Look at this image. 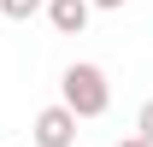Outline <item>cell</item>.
Wrapping results in <instances>:
<instances>
[{"label":"cell","instance_id":"52a82bcc","mask_svg":"<svg viewBox=\"0 0 153 147\" xmlns=\"http://www.w3.org/2000/svg\"><path fill=\"white\" fill-rule=\"evenodd\" d=\"M118 147H147V141H135V135H130V141H118Z\"/></svg>","mask_w":153,"mask_h":147},{"label":"cell","instance_id":"8992f818","mask_svg":"<svg viewBox=\"0 0 153 147\" xmlns=\"http://www.w3.org/2000/svg\"><path fill=\"white\" fill-rule=\"evenodd\" d=\"M124 0H88V12H118Z\"/></svg>","mask_w":153,"mask_h":147},{"label":"cell","instance_id":"5b68a950","mask_svg":"<svg viewBox=\"0 0 153 147\" xmlns=\"http://www.w3.org/2000/svg\"><path fill=\"white\" fill-rule=\"evenodd\" d=\"M135 141H147V147H153V100L135 112Z\"/></svg>","mask_w":153,"mask_h":147},{"label":"cell","instance_id":"3957f363","mask_svg":"<svg viewBox=\"0 0 153 147\" xmlns=\"http://www.w3.org/2000/svg\"><path fill=\"white\" fill-rule=\"evenodd\" d=\"M88 18H94V12H88V0H47V24H53L59 36H82Z\"/></svg>","mask_w":153,"mask_h":147},{"label":"cell","instance_id":"6da1fadb","mask_svg":"<svg viewBox=\"0 0 153 147\" xmlns=\"http://www.w3.org/2000/svg\"><path fill=\"white\" fill-rule=\"evenodd\" d=\"M59 106L71 112V118H106V106H112V82H106V71H100L94 59L65 65V76H59Z\"/></svg>","mask_w":153,"mask_h":147},{"label":"cell","instance_id":"7a4b0ae2","mask_svg":"<svg viewBox=\"0 0 153 147\" xmlns=\"http://www.w3.org/2000/svg\"><path fill=\"white\" fill-rule=\"evenodd\" d=\"M30 135H36V147H76V118L65 106H41Z\"/></svg>","mask_w":153,"mask_h":147},{"label":"cell","instance_id":"277c9868","mask_svg":"<svg viewBox=\"0 0 153 147\" xmlns=\"http://www.w3.org/2000/svg\"><path fill=\"white\" fill-rule=\"evenodd\" d=\"M41 6H47V0H0V12H6L12 24H24V18H36Z\"/></svg>","mask_w":153,"mask_h":147}]
</instances>
